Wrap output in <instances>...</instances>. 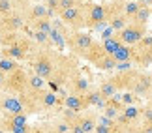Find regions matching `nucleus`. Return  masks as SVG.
<instances>
[{
	"label": "nucleus",
	"instance_id": "2eb2a0df",
	"mask_svg": "<svg viewBox=\"0 0 152 133\" xmlns=\"http://www.w3.org/2000/svg\"><path fill=\"white\" fill-rule=\"evenodd\" d=\"M98 114L94 109H88V111H85V113H81V116L77 120V124L83 126V129L86 133H94L96 131V126H98Z\"/></svg>",
	"mask_w": 152,
	"mask_h": 133
},
{
	"label": "nucleus",
	"instance_id": "4c0bfd02",
	"mask_svg": "<svg viewBox=\"0 0 152 133\" xmlns=\"http://www.w3.org/2000/svg\"><path fill=\"white\" fill-rule=\"evenodd\" d=\"M128 2H130V0H128Z\"/></svg>",
	"mask_w": 152,
	"mask_h": 133
},
{
	"label": "nucleus",
	"instance_id": "c756f323",
	"mask_svg": "<svg viewBox=\"0 0 152 133\" xmlns=\"http://www.w3.org/2000/svg\"><path fill=\"white\" fill-rule=\"evenodd\" d=\"M141 120H143V122L152 124V103L150 101L147 103V105L141 107Z\"/></svg>",
	"mask_w": 152,
	"mask_h": 133
},
{
	"label": "nucleus",
	"instance_id": "c85d7f7f",
	"mask_svg": "<svg viewBox=\"0 0 152 133\" xmlns=\"http://www.w3.org/2000/svg\"><path fill=\"white\" fill-rule=\"evenodd\" d=\"M13 11V0H0V19Z\"/></svg>",
	"mask_w": 152,
	"mask_h": 133
},
{
	"label": "nucleus",
	"instance_id": "c9c22d12",
	"mask_svg": "<svg viewBox=\"0 0 152 133\" xmlns=\"http://www.w3.org/2000/svg\"><path fill=\"white\" fill-rule=\"evenodd\" d=\"M148 8H150V9H152V2H150V4H148Z\"/></svg>",
	"mask_w": 152,
	"mask_h": 133
},
{
	"label": "nucleus",
	"instance_id": "b1692460",
	"mask_svg": "<svg viewBox=\"0 0 152 133\" xmlns=\"http://www.w3.org/2000/svg\"><path fill=\"white\" fill-rule=\"evenodd\" d=\"M21 68V64L17 60H13V58H6V56H0V69H2L4 73H13L15 69H19Z\"/></svg>",
	"mask_w": 152,
	"mask_h": 133
},
{
	"label": "nucleus",
	"instance_id": "dca6fc26",
	"mask_svg": "<svg viewBox=\"0 0 152 133\" xmlns=\"http://www.w3.org/2000/svg\"><path fill=\"white\" fill-rule=\"evenodd\" d=\"M62 107H64V109H69V111H75V113H85V111H88V107H86L83 96H75V94H66V96H64Z\"/></svg>",
	"mask_w": 152,
	"mask_h": 133
},
{
	"label": "nucleus",
	"instance_id": "e433bc0d",
	"mask_svg": "<svg viewBox=\"0 0 152 133\" xmlns=\"http://www.w3.org/2000/svg\"><path fill=\"white\" fill-rule=\"evenodd\" d=\"M148 101H150V103H152V100H148Z\"/></svg>",
	"mask_w": 152,
	"mask_h": 133
},
{
	"label": "nucleus",
	"instance_id": "f704fd0d",
	"mask_svg": "<svg viewBox=\"0 0 152 133\" xmlns=\"http://www.w3.org/2000/svg\"><path fill=\"white\" fill-rule=\"evenodd\" d=\"M0 133H8V131H4V129H0Z\"/></svg>",
	"mask_w": 152,
	"mask_h": 133
},
{
	"label": "nucleus",
	"instance_id": "20e7f679",
	"mask_svg": "<svg viewBox=\"0 0 152 133\" xmlns=\"http://www.w3.org/2000/svg\"><path fill=\"white\" fill-rule=\"evenodd\" d=\"M96 45V39L92 38V34L81 30V32H69L66 36V47L73 56L77 58H86V55L90 53V49Z\"/></svg>",
	"mask_w": 152,
	"mask_h": 133
},
{
	"label": "nucleus",
	"instance_id": "cd10ccee",
	"mask_svg": "<svg viewBox=\"0 0 152 133\" xmlns=\"http://www.w3.org/2000/svg\"><path fill=\"white\" fill-rule=\"evenodd\" d=\"M94 133H126V131L122 129L120 126H103V124H98Z\"/></svg>",
	"mask_w": 152,
	"mask_h": 133
},
{
	"label": "nucleus",
	"instance_id": "1a4fd4ad",
	"mask_svg": "<svg viewBox=\"0 0 152 133\" xmlns=\"http://www.w3.org/2000/svg\"><path fill=\"white\" fill-rule=\"evenodd\" d=\"M141 71H143L141 68H133L130 71H115L107 79L115 84V88L118 92H132L135 83H137V79H139V75H141Z\"/></svg>",
	"mask_w": 152,
	"mask_h": 133
},
{
	"label": "nucleus",
	"instance_id": "6ab92c4d",
	"mask_svg": "<svg viewBox=\"0 0 152 133\" xmlns=\"http://www.w3.org/2000/svg\"><path fill=\"white\" fill-rule=\"evenodd\" d=\"M116 62L111 55H105V56H102L100 60L94 64V68L96 69H100V71H107V73H115V69H116Z\"/></svg>",
	"mask_w": 152,
	"mask_h": 133
},
{
	"label": "nucleus",
	"instance_id": "7c9ffc66",
	"mask_svg": "<svg viewBox=\"0 0 152 133\" xmlns=\"http://www.w3.org/2000/svg\"><path fill=\"white\" fill-rule=\"evenodd\" d=\"M115 30H113V28H111V26H107V28H105V30L102 32V41H105V39H109V38H113L115 36Z\"/></svg>",
	"mask_w": 152,
	"mask_h": 133
},
{
	"label": "nucleus",
	"instance_id": "72a5a7b5",
	"mask_svg": "<svg viewBox=\"0 0 152 133\" xmlns=\"http://www.w3.org/2000/svg\"><path fill=\"white\" fill-rule=\"evenodd\" d=\"M81 2H83V4H85V2H90V0H81Z\"/></svg>",
	"mask_w": 152,
	"mask_h": 133
},
{
	"label": "nucleus",
	"instance_id": "39448f33",
	"mask_svg": "<svg viewBox=\"0 0 152 133\" xmlns=\"http://www.w3.org/2000/svg\"><path fill=\"white\" fill-rule=\"evenodd\" d=\"M86 8V28H92V30L103 32L105 28L109 26L107 21V2H85Z\"/></svg>",
	"mask_w": 152,
	"mask_h": 133
},
{
	"label": "nucleus",
	"instance_id": "aec40b11",
	"mask_svg": "<svg viewBox=\"0 0 152 133\" xmlns=\"http://www.w3.org/2000/svg\"><path fill=\"white\" fill-rule=\"evenodd\" d=\"M45 88H49V83H47V81L42 79L39 75H36V73L30 71V75H28V90H32V92H42V90H45Z\"/></svg>",
	"mask_w": 152,
	"mask_h": 133
},
{
	"label": "nucleus",
	"instance_id": "423d86ee",
	"mask_svg": "<svg viewBox=\"0 0 152 133\" xmlns=\"http://www.w3.org/2000/svg\"><path fill=\"white\" fill-rule=\"evenodd\" d=\"M28 75L30 71H26L25 68H19L15 69L13 73L8 75V79H6V84L4 88L0 92H6V94H13V96H23L28 92Z\"/></svg>",
	"mask_w": 152,
	"mask_h": 133
},
{
	"label": "nucleus",
	"instance_id": "a211bd4d",
	"mask_svg": "<svg viewBox=\"0 0 152 133\" xmlns=\"http://www.w3.org/2000/svg\"><path fill=\"white\" fill-rule=\"evenodd\" d=\"M113 58L118 62H133L135 64V47H130V45H122V47L113 55Z\"/></svg>",
	"mask_w": 152,
	"mask_h": 133
},
{
	"label": "nucleus",
	"instance_id": "393cba45",
	"mask_svg": "<svg viewBox=\"0 0 152 133\" xmlns=\"http://www.w3.org/2000/svg\"><path fill=\"white\" fill-rule=\"evenodd\" d=\"M150 17H152V9L148 8V6H143V8L137 11V15L132 19V23H139V25H148Z\"/></svg>",
	"mask_w": 152,
	"mask_h": 133
},
{
	"label": "nucleus",
	"instance_id": "4468645a",
	"mask_svg": "<svg viewBox=\"0 0 152 133\" xmlns=\"http://www.w3.org/2000/svg\"><path fill=\"white\" fill-rule=\"evenodd\" d=\"M132 92L141 100H152V73L143 69Z\"/></svg>",
	"mask_w": 152,
	"mask_h": 133
},
{
	"label": "nucleus",
	"instance_id": "a878e982",
	"mask_svg": "<svg viewBox=\"0 0 152 133\" xmlns=\"http://www.w3.org/2000/svg\"><path fill=\"white\" fill-rule=\"evenodd\" d=\"M143 8V4H141V0H130V2H126V6H124V13H126V17L128 19H133V17L137 15V11Z\"/></svg>",
	"mask_w": 152,
	"mask_h": 133
},
{
	"label": "nucleus",
	"instance_id": "f257e3e1",
	"mask_svg": "<svg viewBox=\"0 0 152 133\" xmlns=\"http://www.w3.org/2000/svg\"><path fill=\"white\" fill-rule=\"evenodd\" d=\"M77 71H81L79 64H77V56L62 53L60 58H58V64L55 68V71H53V75H51V79L47 81L49 88L58 92L60 88H64V86L69 83V79H72Z\"/></svg>",
	"mask_w": 152,
	"mask_h": 133
},
{
	"label": "nucleus",
	"instance_id": "ddd939ff",
	"mask_svg": "<svg viewBox=\"0 0 152 133\" xmlns=\"http://www.w3.org/2000/svg\"><path fill=\"white\" fill-rule=\"evenodd\" d=\"M66 88H68V94L85 96L86 92L92 88V83H90V79L86 77V75H83V71H77L72 79H69V83L66 84Z\"/></svg>",
	"mask_w": 152,
	"mask_h": 133
},
{
	"label": "nucleus",
	"instance_id": "473e14b6",
	"mask_svg": "<svg viewBox=\"0 0 152 133\" xmlns=\"http://www.w3.org/2000/svg\"><path fill=\"white\" fill-rule=\"evenodd\" d=\"M6 79H8V73H4L2 69H0V90L4 88V84H6Z\"/></svg>",
	"mask_w": 152,
	"mask_h": 133
},
{
	"label": "nucleus",
	"instance_id": "9b49d317",
	"mask_svg": "<svg viewBox=\"0 0 152 133\" xmlns=\"http://www.w3.org/2000/svg\"><path fill=\"white\" fill-rule=\"evenodd\" d=\"M135 66L141 69L152 66V34H147L135 45Z\"/></svg>",
	"mask_w": 152,
	"mask_h": 133
},
{
	"label": "nucleus",
	"instance_id": "7ed1b4c3",
	"mask_svg": "<svg viewBox=\"0 0 152 133\" xmlns=\"http://www.w3.org/2000/svg\"><path fill=\"white\" fill-rule=\"evenodd\" d=\"M38 49L39 47L36 45V41L30 38V34H23L15 43L8 45V47H0V56L13 58L17 62H30Z\"/></svg>",
	"mask_w": 152,
	"mask_h": 133
},
{
	"label": "nucleus",
	"instance_id": "412c9836",
	"mask_svg": "<svg viewBox=\"0 0 152 133\" xmlns=\"http://www.w3.org/2000/svg\"><path fill=\"white\" fill-rule=\"evenodd\" d=\"M98 90L102 92V96L105 97V100H113V97L116 96V94H120L118 90L115 88V84L111 83V81L105 77L103 81H100V84H98Z\"/></svg>",
	"mask_w": 152,
	"mask_h": 133
},
{
	"label": "nucleus",
	"instance_id": "f3484780",
	"mask_svg": "<svg viewBox=\"0 0 152 133\" xmlns=\"http://www.w3.org/2000/svg\"><path fill=\"white\" fill-rule=\"evenodd\" d=\"M43 126H45V129H47V133H69V128H72L62 116L47 120V122H43Z\"/></svg>",
	"mask_w": 152,
	"mask_h": 133
},
{
	"label": "nucleus",
	"instance_id": "6e6552de",
	"mask_svg": "<svg viewBox=\"0 0 152 133\" xmlns=\"http://www.w3.org/2000/svg\"><path fill=\"white\" fill-rule=\"evenodd\" d=\"M28 114H0V129L8 133H30Z\"/></svg>",
	"mask_w": 152,
	"mask_h": 133
},
{
	"label": "nucleus",
	"instance_id": "f03ea898",
	"mask_svg": "<svg viewBox=\"0 0 152 133\" xmlns=\"http://www.w3.org/2000/svg\"><path fill=\"white\" fill-rule=\"evenodd\" d=\"M60 55H62L60 51H56L53 47H45V49L39 47L36 51V55L32 56V60L28 62V64H30V71L39 75V77L45 79V81H49L53 71H55V68H56V64H58Z\"/></svg>",
	"mask_w": 152,
	"mask_h": 133
},
{
	"label": "nucleus",
	"instance_id": "9d476101",
	"mask_svg": "<svg viewBox=\"0 0 152 133\" xmlns=\"http://www.w3.org/2000/svg\"><path fill=\"white\" fill-rule=\"evenodd\" d=\"M148 34L147 25H139V23H130L124 30L116 32V36L122 39L124 45H130V47H135V45L141 41V39Z\"/></svg>",
	"mask_w": 152,
	"mask_h": 133
},
{
	"label": "nucleus",
	"instance_id": "2f4dec72",
	"mask_svg": "<svg viewBox=\"0 0 152 133\" xmlns=\"http://www.w3.org/2000/svg\"><path fill=\"white\" fill-rule=\"evenodd\" d=\"M69 133H86V131L83 129V126H81V124L75 122V124L72 126V128H69Z\"/></svg>",
	"mask_w": 152,
	"mask_h": 133
},
{
	"label": "nucleus",
	"instance_id": "f8f14e48",
	"mask_svg": "<svg viewBox=\"0 0 152 133\" xmlns=\"http://www.w3.org/2000/svg\"><path fill=\"white\" fill-rule=\"evenodd\" d=\"M23 113H25V105H23L19 96L0 92V114H23Z\"/></svg>",
	"mask_w": 152,
	"mask_h": 133
},
{
	"label": "nucleus",
	"instance_id": "bb28decb",
	"mask_svg": "<svg viewBox=\"0 0 152 133\" xmlns=\"http://www.w3.org/2000/svg\"><path fill=\"white\" fill-rule=\"evenodd\" d=\"M141 97H137L133 92H120V101L124 107H130V105H137V101Z\"/></svg>",
	"mask_w": 152,
	"mask_h": 133
},
{
	"label": "nucleus",
	"instance_id": "4be33fe9",
	"mask_svg": "<svg viewBox=\"0 0 152 133\" xmlns=\"http://www.w3.org/2000/svg\"><path fill=\"white\" fill-rule=\"evenodd\" d=\"M130 19L126 17V13H120V15H115V17H111L109 19V26L113 28L115 32H120V30H124V28L130 25Z\"/></svg>",
	"mask_w": 152,
	"mask_h": 133
},
{
	"label": "nucleus",
	"instance_id": "5701e85b",
	"mask_svg": "<svg viewBox=\"0 0 152 133\" xmlns=\"http://www.w3.org/2000/svg\"><path fill=\"white\" fill-rule=\"evenodd\" d=\"M102 45H103L105 53L113 56V55H115V53H116V51H118V49H120V47H122L124 43H122V39H120V38H118V36L115 34L113 38H109V39H105V41H102Z\"/></svg>",
	"mask_w": 152,
	"mask_h": 133
},
{
	"label": "nucleus",
	"instance_id": "0eeeda50",
	"mask_svg": "<svg viewBox=\"0 0 152 133\" xmlns=\"http://www.w3.org/2000/svg\"><path fill=\"white\" fill-rule=\"evenodd\" d=\"M64 25L68 26L69 32H81L86 28V8L85 4L77 6V8H72V9H66L58 15Z\"/></svg>",
	"mask_w": 152,
	"mask_h": 133
}]
</instances>
